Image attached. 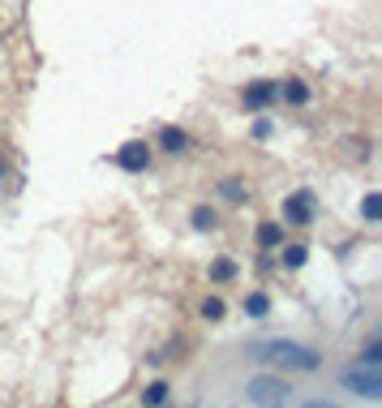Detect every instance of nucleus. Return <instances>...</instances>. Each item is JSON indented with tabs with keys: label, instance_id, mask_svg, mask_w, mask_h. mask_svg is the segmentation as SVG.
<instances>
[{
	"label": "nucleus",
	"instance_id": "1",
	"mask_svg": "<svg viewBox=\"0 0 382 408\" xmlns=\"http://www.w3.org/2000/svg\"><path fill=\"white\" fill-rule=\"evenodd\" d=\"M253 356H258V361H271L275 370H292V374H310V370L322 366V356H318L314 348L296 344V340H271V344H258V348H253Z\"/></svg>",
	"mask_w": 382,
	"mask_h": 408
},
{
	"label": "nucleus",
	"instance_id": "2",
	"mask_svg": "<svg viewBox=\"0 0 382 408\" xmlns=\"http://www.w3.org/2000/svg\"><path fill=\"white\" fill-rule=\"evenodd\" d=\"M292 391H288V382L279 378V374H258V378H249L245 382V400L249 404H284Z\"/></svg>",
	"mask_w": 382,
	"mask_h": 408
},
{
	"label": "nucleus",
	"instance_id": "3",
	"mask_svg": "<svg viewBox=\"0 0 382 408\" xmlns=\"http://www.w3.org/2000/svg\"><path fill=\"white\" fill-rule=\"evenodd\" d=\"M344 387L356 391V395H365V400H378L382 395V370L378 366H348L344 370Z\"/></svg>",
	"mask_w": 382,
	"mask_h": 408
},
{
	"label": "nucleus",
	"instance_id": "4",
	"mask_svg": "<svg viewBox=\"0 0 382 408\" xmlns=\"http://www.w3.org/2000/svg\"><path fill=\"white\" fill-rule=\"evenodd\" d=\"M314 211H318L314 189H296V194H288V202H284L288 223H314Z\"/></svg>",
	"mask_w": 382,
	"mask_h": 408
},
{
	"label": "nucleus",
	"instance_id": "5",
	"mask_svg": "<svg viewBox=\"0 0 382 408\" xmlns=\"http://www.w3.org/2000/svg\"><path fill=\"white\" fill-rule=\"evenodd\" d=\"M275 99H279V82H249L241 104H245V112H266Z\"/></svg>",
	"mask_w": 382,
	"mask_h": 408
},
{
	"label": "nucleus",
	"instance_id": "6",
	"mask_svg": "<svg viewBox=\"0 0 382 408\" xmlns=\"http://www.w3.org/2000/svg\"><path fill=\"white\" fill-rule=\"evenodd\" d=\"M116 164H120L125 172H146V164H150V146H146V142H125V146L116 150Z\"/></svg>",
	"mask_w": 382,
	"mask_h": 408
},
{
	"label": "nucleus",
	"instance_id": "7",
	"mask_svg": "<svg viewBox=\"0 0 382 408\" xmlns=\"http://www.w3.org/2000/svg\"><path fill=\"white\" fill-rule=\"evenodd\" d=\"M159 146L172 150V155H181V150L189 146V134H185V130H176V125H164V130H159Z\"/></svg>",
	"mask_w": 382,
	"mask_h": 408
},
{
	"label": "nucleus",
	"instance_id": "8",
	"mask_svg": "<svg viewBox=\"0 0 382 408\" xmlns=\"http://www.w3.org/2000/svg\"><path fill=\"white\" fill-rule=\"evenodd\" d=\"M279 95H284L292 108H305V104H310V86H305L301 78H288V82H284V91H279Z\"/></svg>",
	"mask_w": 382,
	"mask_h": 408
},
{
	"label": "nucleus",
	"instance_id": "9",
	"mask_svg": "<svg viewBox=\"0 0 382 408\" xmlns=\"http://www.w3.org/2000/svg\"><path fill=\"white\" fill-rule=\"evenodd\" d=\"M258 245L262 249H279V245H284V228H279V223H262L258 228Z\"/></svg>",
	"mask_w": 382,
	"mask_h": 408
},
{
	"label": "nucleus",
	"instance_id": "10",
	"mask_svg": "<svg viewBox=\"0 0 382 408\" xmlns=\"http://www.w3.org/2000/svg\"><path fill=\"white\" fill-rule=\"evenodd\" d=\"M305 258H310V245H301V241H292V245H284V267H288V271H296V267H305Z\"/></svg>",
	"mask_w": 382,
	"mask_h": 408
},
{
	"label": "nucleus",
	"instance_id": "11",
	"mask_svg": "<svg viewBox=\"0 0 382 408\" xmlns=\"http://www.w3.org/2000/svg\"><path fill=\"white\" fill-rule=\"evenodd\" d=\"M266 310H271L266 292H249V297H245V314H249V318H266Z\"/></svg>",
	"mask_w": 382,
	"mask_h": 408
},
{
	"label": "nucleus",
	"instance_id": "12",
	"mask_svg": "<svg viewBox=\"0 0 382 408\" xmlns=\"http://www.w3.org/2000/svg\"><path fill=\"white\" fill-rule=\"evenodd\" d=\"M361 219H365V223H378V219H382V194H365V202H361Z\"/></svg>",
	"mask_w": 382,
	"mask_h": 408
},
{
	"label": "nucleus",
	"instance_id": "13",
	"mask_svg": "<svg viewBox=\"0 0 382 408\" xmlns=\"http://www.w3.org/2000/svg\"><path fill=\"white\" fill-rule=\"evenodd\" d=\"M211 279H215V284H228V279H237V262L215 258V262H211Z\"/></svg>",
	"mask_w": 382,
	"mask_h": 408
},
{
	"label": "nucleus",
	"instance_id": "14",
	"mask_svg": "<svg viewBox=\"0 0 382 408\" xmlns=\"http://www.w3.org/2000/svg\"><path fill=\"white\" fill-rule=\"evenodd\" d=\"M219 189H223V198H228V202H245V198H249V189L237 181V176H228V181H223Z\"/></svg>",
	"mask_w": 382,
	"mask_h": 408
},
{
	"label": "nucleus",
	"instance_id": "15",
	"mask_svg": "<svg viewBox=\"0 0 382 408\" xmlns=\"http://www.w3.org/2000/svg\"><path fill=\"white\" fill-rule=\"evenodd\" d=\"M228 314V305L219 301V297H207V301H202V318H211V322H219Z\"/></svg>",
	"mask_w": 382,
	"mask_h": 408
},
{
	"label": "nucleus",
	"instance_id": "16",
	"mask_svg": "<svg viewBox=\"0 0 382 408\" xmlns=\"http://www.w3.org/2000/svg\"><path fill=\"white\" fill-rule=\"evenodd\" d=\"M142 400H146V404H164V400H168V382H150Z\"/></svg>",
	"mask_w": 382,
	"mask_h": 408
},
{
	"label": "nucleus",
	"instance_id": "17",
	"mask_svg": "<svg viewBox=\"0 0 382 408\" xmlns=\"http://www.w3.org/2000/svg\"><path fill=\"white\" fill-rule=\"evenodd\" d=\"M193 228H198V233H207V228H215V215H211V207H198V211H193Z\"/></svg>",
	"mask_w": 382,
	"mask_h": 408
},
{
	"label": "nucleus",
	"instance_id": "18",
	"mask_svg": "<svg viewBox=\"0 0 382 408\" xmlns=\"http://www.w3.org/2000/svg\"><path fill=\"white\" fill-rule=\"evenodd\" d=\"M361 361H365V366H378V361H382V344H369Z\"/></svg>",
	"mask_w": 382,
	"mask_h": 408
},
{
	"label": "nucleus",
	"instance_id": "19",
	"mask_svg": "<svg viewBox=\"0 0 382 408\" xmlns=\"http://www.w3.org/2000/svg\"><path fill=\"white\" fill-rule=\"evenodd\" d=\"M253 138H271V120H266V116H262L258 125H253Z\"/></svg>",
	"mask_w": 382,
	"mask_h": 408
},
{
	"label": "nucleus",
	"instance_id": "20",
	"mask_svg": "<svg viewBox=\"0 0 382 408\" xmlns=\"http://www.w3.org/2000/svg\"><path fill=\"white\" fill-rule=\"evenodd\" d=\"M0 176H5V164H0Z\"/></svg>",
	"mask_w": 382,
	"mask_h": 408
}]
</instances>
